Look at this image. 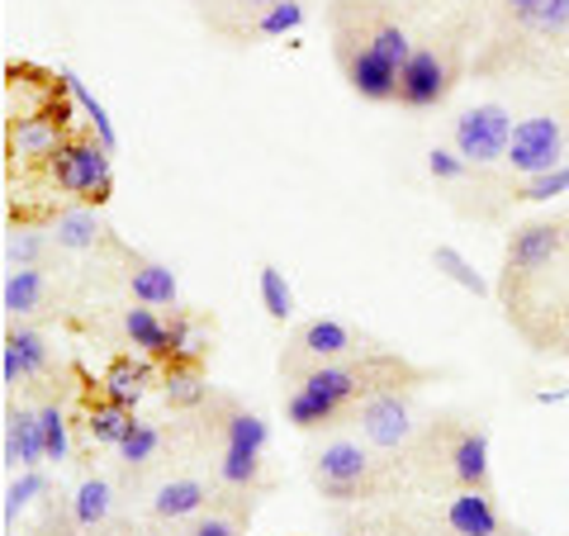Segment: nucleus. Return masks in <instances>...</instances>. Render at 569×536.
Here are the masks:
<instances>
[{
	"instance_id": "nucleus-1",
	"label": "nucleus",
	"mask_w": 569,
	"mask_h": 536,
	"mask_svg": "<svg viewBox=\"0 0 569 536\" xmlns=\"http://www.w3.org/2000/svg\"><path fill=\"white\" fill-rule=\"evenodd\" d=\"M413 385H418V370L376 347L366 356H351V361H328L295 375V389L284 399V418L299 433H313V427H328L342 414H356V404H366L380 389H413Z\"/></svg>"
},
{
	"instance_id": "nucleus-2",
	"label": "nucleus",
	"mask_w": 569,
	"mask_h": 536,
	"mask_svg": "<svg viewBox=\"0 0 569 536\" xmlns=\"http://www.w3.org/2000/svg\"><path fill=\"white\" fill-rule=\"evenodd\" d=\"M565 247H569V224H556V219H531L512 234L508 257H503V280H498L508 314L522 309L527 295L550 276V266L560 261Z\"/></svg>"
},
{
	"instance_id": "nucleus-3",
	"label": "nucleus",
	"mask_w": 569,
	"mask_h": 536,
	"mask_svg": "<svg viewBox=\"0 0 569 536\" xmlns=\"http://www.w3.org/2000/svg\"><path fill=\"white\" fill-rule=\"evenodd\" d=\"M48 181L81 205H104L114 190L110 148H104L100 138H67L62 148L48 157Z\"/></svg>"
},
{
	"instance_id": "nucleus-4",
	"label": "nucleus",
	"mask_w": 569,
	"mask_h": 536,
	"mask_svg": "<svg viewBox=\"0 0 569 536\" xmlns=\"http://www.w3.org/2000/svg\"><path fill=\"white\" fill-rule=\"evenodd\" d=\"M376 351L366 332H356L351 324L342 318H309V324H299L295 337L284 343L280 351V370L284 375H305L313 366H328V361H351V356H366Z\"/></svg>"
},
{
	"instance_id": "nucleus-5",
	"label": "nucleus",
	"mask_w": 569,
	"mask_h": 536,
	"mask_svg": "<svg viewBox=\"0 0 569 536\" xmlns=\"http://www.w3.org/2000/svg\"><path fill=\"white\" fill-rule=\"evenodd\" d=\"M376 456L361 437H332L313 451V485L332 504H351V498L376 494Z\"/></svg>"
},
{
	"instance_id": "nucleus-6",
	"label": "nucleus",
	"mask_w": 569,
	"mask_h": 536,
	"mask_svg": "<svg viewBox=\"0 0 569 536\" xmlns=\"http://www.w3.org/2000/svg\"><path fill=\"white\" fill-rule=\"evenodd\" d=\"M565 152H569V115L565 110H537V115L518 119L503 167L518 176V181H527V176L565 167Z\"/></svg>"
},
{
	"instance_id": "nucleus-7",
	"label": "nucleus",
	"mask_w": 569,
	"mask_h": 536,
	"mask_svg": "<svg viewBox=\"0 0 569 536\" xmlns=\"http://www.w3.org/2000/svg\"><path fill=\"white\" fill-rule=\"evenodd\" d=\"M512 110L508 105H470L451 123V148L466 157L475 171L508 162V142H512Z\"/></svg>"
},
{
	"instance_id": "nucleus-8",
	"label": "nucleus",
	"mask_w": 569,
	"mask_h": 536,
	"mask_svg": "<svg viewBox=\"0 0 569 536\" xmlns=\"http://www.w3.org/2000/svg\"><path fill=\"white\" fill-rule=\"evenodd\" d=\"M356 433L376 451H403L418 441V414L408 389H380L366 404H356Z\"/></svg>"
},
{
	"instance_id": "nucleus-9",
	"label": "nucleus",
	"mask_w": 569,
	"mask_h": 536,
	"mask_svg": "<svg viewBox=\"0 0 569 536\" xmlns=\"http://www.w3.org/2000/svg\"><path fill=\"white\" fill-rule=\"evenodd\" d=\"M456 81V62L447 48H413V58L399 71V105L403 110H432V105L447 100Z\"/></svg>"
},
{
	"instance_id": "nucleus-10",
	"label": "nucleus",
	"mask_w": 569,
	"mask_h": 536,
	"mask_svg": "<svg viewBox=\"0 0 569 536\" xmlns=\"http://www.w3.org/2000/svg\"><path fill=\"white\" fill-rule=\"evenodd\" d=\"M337 58H342V77L347 86L361 100H399V67L395 62H385L376 48L366 43V33H347L342 43H337Z\"/></svg>"
},
{
	"instance_id": "nucleus-11",
	"label": "nucleus",
	"mask_w": 569,
	"mask_h": 536,
	"mask_svg": "<svg viewBox=\"0 0 569 536\" xmlns=\"http://www.w3.org/2000/svg\"><path fill=\"white\" fill-rule=\"evenodd\" d=\"M52 375V343L29 328V324H10L6 328V347H0V385L20 389V385H39Z\"/></svg>"
},
{
	"instance_id": "nucleus-12",
	"label": "nucleus",
	"mask_w": 569,
	"mask_h": 536,
	"mask_svg": "<svg viewBox=\"0 0 569 536\" xmlns=\"http://www.w3.org/2000/svg\"><path fill=\"white\" fill-rule=\"evenodd\" d=\"M52 304H58V285H52L48 266H6L0 309H6L10 324H33V318L52 314Z\"/></svg>"
},
{
	"instance_id": "nucleus-13",
	"label": "nucleus",
	"mask_w": 569,
	"mask_h": 536,
	"mask_svg": "<svg viewBox=\"0 0 569 536\" xmlns=\"http://www.w3.org/2000/svg\"><path fill=\"white\" fill-rule=\"evenodd\" d=\"M48 234H52V242H58L62 252H114V257L129 252V247L110 234V224L96 214V205H81V200L52 214Z\"/></svg>"
},
{
	"instance_id": "nucleus-14",
	"label": "nucleus",
	"mask_w": 569,
	"mask_h": 536,
	"mask_svg": "<svg viewBox=\"0 0 569 536\" xmlns=\"http://www.w3.org/2000/svg\"><path fill=\"white\" fill-rule=\"evenodd\" d=\"M447 470L460 489H475V494H489V437L479 427H451L447 437Z\"/></svg>"
},
{
	"instance_id": "nucleus-15",
	"label": "nucleus",
	"mask_w": 569,
	"mask_h": 536,
	"mask_svg": "<svg viewBox=\"0 0 569 536\" xmlns=\"http://www.w3.org/2000/svg\"><path fill=\"white\" fill-rule=\"evenodd\" d=\"M6 470H39L48 460V441H43V423L39 408L29 404H6Z\"/></svg>"
},
{
	"instance_id": "nucleus-16",
	"label": "nucleus",
	"mask_w": 569,
	"mask_h": 536,
	"mask_svg": "<svg viewBox=\"0 0 569 536\" xmlns=\"http://www.w3.org/2000/svg\"><path fill=\"white\" fill-rule=\"evenodd\" d=\"M123 290L133 295V304H148V309H181V285H176V271L162 261L148 257H123Z\"/></svg>"
},
{
	"instance_id": "nucleus-17",
	"label": "nucleus",
	"mask_w": 569,
	"mask_h": 536,
	"mask_svg": "<svg viewBox=\"0 0 569 536\" xmlns=\"http://www.w3.org/2000/svg\"><path fill=\"white\" fill-rule=\"evenodd\" d=\"M62 142H67V129L48 110L43 115H14L6 123V148H10V157H20V162H48Z\"/></svg>"
},
{
	"instance_id": "nucleus-18",
	"label": "nucleus",
	"mask_w": 569,
	"mask_h": 536,
	"mask_svg": "<svg viewBox=\"0 0 569 536\" xmlns=\"http://www.w3.org/2000/svg\"><path fill=\"white\" fill-rule=\"evenodd\" d=\"M119 332L133 351L152 356V361H171V324L162 318V309H148V304H129L119 318Z\"/></svg>"
},
{
	"instance_id": "nucleus-19",
	"label": "nucleus",
	"mask_w": 569,
	"mask_h": 536,
	"mask_svg": "<svg viewBox=\"0 0 569 536\" xmlns=\"http://www.w3.org/2000/svg\"><path fill=\"white\" fill-rule=\"evenodd\" d=\"M209 485L194 475H181V479H167V485H157L152 494V517H162V523H190V517H200L209 508Z\"/></svg>"
},
{
	"instance_id": "nucleus-20",
	"label": "nucleus",
	"mask_w": 569,
	"mask_h": 536,
	"mask_svg": "<svg viewBox=\"0 0 569 536\" xmlns=\"http://www.w3.org/2000/svg\"><path fill=\"white\" fill-rule=\"evenodd\" d=\"M447 523L456 536H498L503 532V517H498L493 498L489 494H475V489H460L451 504H447Z\"/></svg>"
},
{
	"instance_id": "nucleus-21",
	"label": "nucleus",
	"mask_w": 569,
	"mask_h": 536,
	"mask_svg": "<svg viewBox=\"0 0 569 536\" xmlns=\"http://www.w3.org/2000/svg\"><path fill=\"white\" fill-rule=\"evenodd\" d=\"M148 380H152V356L138 351V356H119V361L104 370L100 389H104V399H114V404H123V408H138Z\"/></svg>"
},
{
	"instance_id": "nucleus-22",
	"label": "nucleus",
	"mask_w": 569,
	"mask_h": 536,
	"mask_svg": "<svg viewBox=\"0 0 569 536\" xmlns=\"http://www.w3.org/2000/svg\"><path fill=\"white\" fill-rule=\"evenodd\" d=\"M110 513H114V485L104 475H86L77 494H71V523L81 532H100L110 523Z\"/></svg>"
},
{
	"instance_id": "nucleus-23",
	"label": "nucleus",
	"mask_w": 569,
	"mask_h": 536,
	"mask_svg": "<svg viewBox=\"0 0 569 536\" xmlns=\"http://www.w3.org/2000/svg\"><path fill=\"white\" fill-rule=\"evenodd\" d=\"M162 395L171 408H181V414H194V408H204L209 399V380L200 375L194 361H167L162 370Z\"/></svg>"
},
{
	"instance_id": "nucleus-24",
	"label": "nucleus",
	"mask_w": 569,
	"mask_h": 536,
	"mask_svg": "<svg viewBox=\"0 0 569 536\" xmlns=\"http://www.w3.org/2000/svg\"><path fill=\"white\" fill-rule=\"evenodd\" d=\"M219 446H247V451H266L271 446V427L252 408L228 404V414L219 418Z\"/></svg>"
},
{
	"instance_id": "nucleus-25",
	"label": "nucleus",
	"mask_w": 569,
	"mask_h": 536,
	"mask_svg": "<svg viewBox=\"0 0 569 536\" xmlns=\"http://www.w3.org/2000/svg\"><path fill=\"white\" fill-rule=\"evenodd\" d=\"M58 242H52L48 228H33V224H14L6 234V266H48Z\"/></svg>"
},
{
	"instance_id": "nucleus-26",
	"label": "nucleus",
	"mask_w": 569,
	"mask_h": 536,
	"mask_svg": "<svg viewBox=\"0 0 569 536\" xmlns=\"http://www.w3.org/2000/svg\"><path fill=\"white\" fill-rule=\"evenodd\" d=\"M129 427H133V408H123V404L104 399V395L86 404V433H91V441L119 446L123 437H129Z\"/></svg>"
},
{
	"instance_id": "nucleus-27",
	"label": "nucleus",
	"mask_w": 569,
	"mask_h": 536,
	"mask_svg": "<svg viewBox=\"0 0 569 536\" xmlns=\"http://www.w3.org/2000/svg\"><path fill=\"white\" fill-rule=\"evenodd\" d=\"M162 446H167V433L157 423H148V418H133V427H129V437H123L114 451H119V460H123V470H148L157 456H162Z\"/></svg>"
},
{
	"instance_id": "nucleus-28",
	"label": "nucleus",
	"mask_w": 569,
	"mask_h": 536,
	"mask_svg": "<svg viewBox=\"0 0 569 536\" xmlns=\"http://www.w3.org/2000/svg\"><path fill=\"white\" fill-rule=\"evenodd\" d=\"M219 485L252 494L261 485V451H247V446H219Z\"/></svg>"
},
{
	"instance_id": "nucleus-29",
	"label": "nucleus",
	"mask_w": 569,
	"mask_h": 536,
	"mask_svg": "<svg viewBox=\"0 0 569 536\" xmlns=\"http://www.w3.org/2000/svg\"><path fill=\"white\" fill-rule=\"evenodd\" d=\"M512 29L531 33V39H541V43L565 39V33H569V0H541L527 20H512Z\"/></svg>"
},
{
	"instance_id": "nucleus-30",
	"label": "nucleus",
	"mask_w": 569,
	"mask_h": 536,
	"mask_svg": "<svg viewBox=\"0 0 569 536\" xmlns=\"http://www.w3.org/2000/svg\"><path fill=\"white\" fill-rule=\"evenodd\" d=\"M39 423H43V441H48V460L52 466H62V460L71 456V418L58 395H48L39 404Z\"/></svg>"
},
{
	"instance_id": "nucleus-31",
	"label": "nucleus",
	"mask_w": 569,
	"mask_h": 536,
	"mask_svg": "<svg viewBox=\"0 0 569 536\" xmlns=\"http://www.w3.org/2000/svg\"><path fill=\"white\" fill-rule=\"evenodd\" d=\"M62 86H67V96H71V100H77V105H81V110H86V119H91V129H96V138H100V142H104V148H110V152H114V148H119V133H114V123H110V115H104V105H100V100H96L91 91H86V81L77 77V71H67V67H62Z\"/></svg>"
},
{
	"instance_id": "nucleus-32",
	"label": "nucleus",
	"mask_w": 569,
	"mask_h": 536,
	"mask_svg": "<svg viewBox=\"0 0 569 536\" xmlns=\"http://www.w3.org/2000/svg\"><path fill=\"white\" fill-rule=\"evenodd\" d=\"M299 24H305V0H280V6L261 10L252 20V39H280V33H295Z\"/></svg>"
},
{
	"instance_id": "nucleus-33",
	"label": "nucleus",
	"mask_w": 569,
	"mask_h": 536,
	"mask_svg": "<svg viewBox=\"0 0 569 536\" xmlns=\"http://www.w3.org/2000/svg\"><path fill=\"white\" fill-rule=\"evenodd\" d=\"M257 290H261V304H266V314H271L276 324H284V318L295 314V290H290V280L280 276V266H261Z\"/></svg>"
},
{
	"instance_id": "nucleus-34",
	"label": "nucleus",
	"mask_w": 569,
	"mask_h": 536,
	"mask_svg": "<svg viewBox=\"0 0 569 536\" xmlns=\"http://www.w3.org/2000/svg\"><path fill=\"white\" fill-rule=\"evenodd\" d=\"M432 266H437V271L447 276V280H456L460 290H470V295H489V280L479 276L475 266L456 252V247H437V252H432Z\"/></svg>"
},
{
	"instance_id": "nucleus-35",
	"label": "nucleus",
	"mask_w": 569,
	"mask_h": 536,
	"mask_svg": "<svg viewBox=\"0 0 569 536\" xmlns=\"http://www.w3.org/2000/svg\"><path fill=\"white\" fill-rule=\"evenodd\" d=\"M569 190V162L556 167V171H541V176H527V181L512 190V200L518 205H541V200H556V195Z\"/></svg>"
},
{
	"instance_id": "nucleus-36",
	"label": "nucleus",
	"mask_w": 569,
	"mask_h": 536,
	"mask_svg": "<svg viewBox=\"0 0 569 536\" xmlns=\"http://www.w3.org/2000/svg\"><path fill=\"white\" fill-rule=\"evenodd\" d=\"M39 494H48V475L43 470H24L20 479H10L6 485V523H14V517H20Z\"/></svg>"
},
{
	"instance_id": "nucleus-37",
	"label": "nucleus",
	"mask_w": 569,
	"mask_h": 536,
	"mask_svg": "<svg viewBox=\"0 0 569 536\" xmlns=\"http://www.w3.org/2000/svg\"><path fill=\"white\" fill-rule=\"evenodd\" d=\"M186 536H242V517L238 513H219L209 504L200 517H190Z\"/></svg>"
},
{
	"instance_id": "nucleus-38",
	"label": "nucleus",
	"mask_w": 569,
	"mask_h": 536,
	"mask_svg": "<svg viewBox=\"0 0 569 536\" xmlns=\"http://www.w3.org/2000/svg\"><path fill=\"white\" fill-rule=\"evenodd\" d=\"M427 171H432L437 181H460V176L470 171V162L456 148H432V152H427Z\"/></svg>"
},
{
	"instance_id": "nucleus-39",
	"label": "nucleus",
	"mask_w": 569,
	"mask_h": 536,
	"mask_svg": "<svg viewBox=\"0 0 569 536\" xmlns=\"http://www.w3.org/2000/svg\"><path fill=\"white\" fill-rule=\"evenodd\" d=\"M503 6H508V14H512V20H527V14L537 10L541 0H503Z\"/></svg>"
},
{
	"instance_id": "nucleus-40",
	"label": "nucleus",
	"mask_w": 569,
	"mask_h": 536,
	"mask_svg": "<svg viewBox=\"0 0 569 536\" xmlns=\"http://www.w3.org/2000/svg\"><path fill=\"white\" fill-rule=\"evenodd\" d=\"M238 10H247V14H261V10H271V6H280V0H233Z\"/></svg>"
},
{
	"instance_id": "nucleus-41",
	"label": "nucleus",
	"mask_w": 569,
	"mask_h": 536,
	"mask_svg": "<svg viewBox=\"0 0 569 536\" xmlns=\"http://www.w3.org/2000/svg\"><path fill=\"white\" fill-rule=\"evenodd\" d=\"M71 527H77V523H71ZM71 527H67V517H58V523H43V532H39V536H77Z\"/></svg>"
}]
</instances>
